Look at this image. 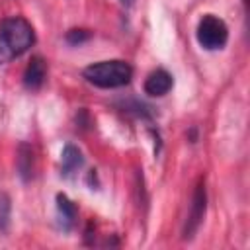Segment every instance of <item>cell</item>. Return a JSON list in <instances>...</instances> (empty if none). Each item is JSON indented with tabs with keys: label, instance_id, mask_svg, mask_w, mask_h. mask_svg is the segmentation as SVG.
I'll use <instances>...</instances> for the list:
<instances>
[{
	"label": "cell",
	"instance_id": "cell-9",
	"mask_svg": "<svg viewBox=\"0 0 250 250\" xmlns=\"http://www.w3.org/2000/svg\"><path fill=\"white\" fill-rule=\"evenodd\" d=\"M57 211H59L62 229L64 230H70L72 225H74V221H76V205L64 193H59L57 195Z\"/></svg>",
	"mask_w": 250,
	"mask_h": 250
},
{
	"label": "cell",
	"instance_id": "cell-5",
	"mask_svg": "<svg viewBox=\"0 0 250 250\" xmlns=\"http://www.w3.org/2000/svg\"><path fill=\"white\" fill-rule=\"evenodd\" d=\"M172 86H174L172 74L164 68H156L145 80V94H148L152 98H160V96L168 94L172 90Z\"/></svg>",
	"mask_w": 250,
	"mask_h": 250
},
{
	"label": "cell",
	"instance_id": "cell-13",
	"mask_svg": "<svg viewBox=\"0 0 250 250\" xmlns=\"http://www.w3.org/2000/svg\"><path fill=\"white\" fill-rule=\"evenodd\" d=\"M244 2H246V0H244Z\"/></svg>",
	"mask_w": 250,
	"mask_h": 250
},
{
	"label": "cell",
	"instance_id": "cell-12",
	"mask_svg": "<svg viewBox=\"0 0 250 250\" xmlns=\"http://www.w3.org/2000/svg\"><path fill=\"white\" fill-rule=\"evenodd\" d=\"M119 2H121V4H123V6H131V4H133V2H135V0H119Z\"/></svg>",
	"mask_w": 250,
	"mask_h": 250
},
{
	"label": "cell",
	"instance_id": "cell-11",
	"mask_svg": "<svg viewBox=\"0 0 250 250\" xmlns=\"http://www.w3.org/2000/svg\"><path fill=\"white\" fill-rule=\"evenodd\" d=\"M90 37H92V33H90L88 29H70V31H66V35H64V39H66L70 45H80V43L88 41Z\"/></svg>",
	"mask_w": 250,
	"mask_h": 250
},
{
	"label": "cell",
	"instance_id": "cell-6",
	"mask_svg": "<svg viewBox=\"0 0 250 250\" xmlns=\"http://www.w3.org/2000/svg\"><path fill=\"white\" fill-rule=\"evenodd\" d=\"M45 76H47V64H45L43 57H39V55L31 57V61L27 62V66L23 70V86L27 90L35 92L43 86Z\"/></svg>",
	"mask_w": 250,
	"mask_h": 250
},
{
	"label": "cell",
	"instance_id": "cell-7",
	"mask_svg": "<svg viewBox=\"0 0 250 250\" xmlns=\"http://www.w3.org/2000/svg\"><path fill=\"white\" fill-rule=\"evenodd\" d=\"M16 168L23 182H29L33 178V150L27 143H20V146H18Z\"/></svg>",
	"mask_w": 250,
	"mask_h": 250
},
{
	"label": "cell",
	"instance_id": "cell-4",
	"mask_svg": "<svg viewBox=\"0 0 250 250\" xmlns=\"http://www.w3.org/2000/svg\"><path fill=\"white\" fill-rule=\"evenodd\" d=\"M205 211H207V189H205V180L199 178V182L193 189L191 203H189V213H188V219H186V225H184V230H182L184 240L193 238V234L197 232V229L203 223Z\"/></svg>",
	"mask_w": 250,
	"mask_h": 250
},
{
	"label": "cell",
	"instance_id": "cell-10",
	"mask_svg": "<svg viewBox=\"0 0 250 250\" xmlns=\"http://www.w3.org/2000/svg\"><path fill=\"white\" fill-rule=\"evenodd\" d=\"M10 211H12V201L8 193L0 191V230H4L10 223Z\"/></svg>",
	"mask_w": 250,
	"mask_h": 250
},
{
	"label": "cell",
	"instance_id": "cell-3",
	"mask_svg": "<svg viewBox=\"0 0 250 250\" xmlns=\"http://www.w3.org/2000/svg\"><path fill=\"white\" fill-rule=\"evenodd\" d=\"M227 41H229L227 23L215 14H205L197 23V43L207 51H217L223 49Z\"/></svg>",
	"mask_w": 250,
	"mask_h": 250
},
{
	"label": "cell",
	"instance_id": "cell-1",
	"mask_svg": "<svg viewBox=\"0 0 250 250\" xmlns=\"http://www.w3.org/2000/svg\"><path fill=\"white\" fill-rule=\"evenodd\" d=\"M35 43L31 23L21 16H12L0 21V64L21 57Z\"/></svg>",
	"mask_w": 250,
	"mask_h": 250
},
{
	"label": "cell",
	"instance_id": "cell-2",
	"mask_svg": "<svg viewBox=\"0 0 250 250\" xmlns=\"http://www.w3.org/2000/svg\"><path fill=\"white\" fill-rule=\"evenodd\" d=\"M82 76L94 84L96 88H104V90H113V88H121L127 86L133 78V66L125 61L113 59V61H100L94 62L90 66H86L82 70Z\"/></svg>",
	"mask_w": 250,
	"mask_h": 250
},
{
	"label": "cell",
	"instance_id": "cell-8",
	"mask_svg": "<svg viewBox=\"0 0 250 250\" xmlns=\"http://www.w3.org/2000/svg\"><path fill=\"white\" fill-rule=\"evenodd\" d=\"M82 164H84L82 152H80L74 145H64L62 152H61V168H62V174H64V176H70V174L76 172Z\"/></svg>",
	"mask_w": 250,
	"mask_h": 250
}]
</instances>
